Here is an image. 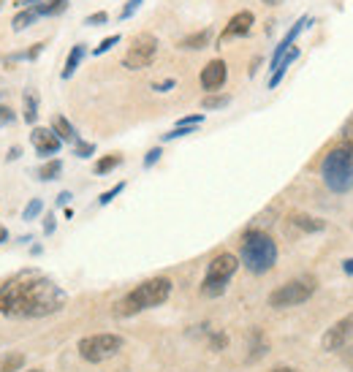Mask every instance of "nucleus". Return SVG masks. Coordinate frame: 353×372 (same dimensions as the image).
<instances>
[{"instance_id":"19","label":"nucleus","mask_w":353,"mask_h":372,"mask_svg":"<svg viewBox=\"0 0 353 372\" xmlns=\"http://www.w3.org/2000/svg\"><path fill=\"white\" fill-rule=\"evenodd\" d=\"M22 104H25V112H22L25 123H35V120H38V98H35L33 90H25V95H22Z\"/></svg>"},{"instance_id":"18","label":"nucleus","mask_w":353,"mask_h":372,"mask_svg":"<svg viewBox=\"0 0 353 372\" xmlns=\"http://www.w3.org/2000/svg\"><path fill=\"white\" fill-rule=\"evenodd\" d=\"M212 30H198V33H191L179 41V49H204L210 44Z\"/></svg>"},{"instance_id":"31","label":"nucleus","mask_w":353,"mask_h":372,"mask_svg":"<svg viewBox=\"0 0 353 372\" xmlns=\"http://www.w3.org/2000/svg\"><path fill=\"white\" fill-rule=\"evenodd\" d=\"M44 52V44H35L33 49H28V52H19V54H11L8 60H35L38 54Z\"/></svg>"},{"instance_id":"43","label":"nucleus","mask_w":353,"mask_h":372,"mask_svg":"<svg viewBox=\"0 0 353 372\" xmlns=\"http://www.w3.org/2000/svg\"><path fill=\"white\" fill-rule=\"evenodd\" d=\"M261 3H266V6H280L282 0H261Z\"/></svg>"},{"instance_id":"44","label":"nucleus","mask_w":353,"mask_h":372,"mask_svg":"<svg viewBox=\"0 0 353 372\" xmlns=\"http://www.w3.org/2000/svg\"><path fill=\"white\" fill-rule=\"evenodd\" d=\"M275 372H299V370H291V367H277Z\"/></svg>"},{"instance_id":"27","label":"nucleus","mask_w":353,"mask_h":372,"mask_svg":"<svg viewBox=\"0 0 353 372\" xmlns=\"http://www.w3.org/2000/svg\"><path fill=\"white\" fill-rule=\"evenodd\" d=\"M8 123H14V109L6 101V95H0V128Z\"/></svg>"},{"instance_id":"24","label":"nucleus","mask_w":353,"mask_h":372,"mask_svg":"<svg viewBox=\"0 0 353 372\" xmlns=\"http://www.w3.org/2000/svg\"><path fill=\"white\" fill-rule=\"evenodd\" d=\"M22 364H25V356L22 354L3 356V359H0V372H17Z\"/></svg>"},{"instance_id":"28","label":"nucleus","mask_w":353,"mask_h":372,"mask_svg":"<svg viewBox=\"0 0 353 372\" xmlns=\"http://www.w3.org/2000/svg\"><path fill=\"white\" fill-rule=\"evenodd\" d=\"M123 191H125V182H117L114 188H109L106 193H101V198H98V204H101V207H106V204H112V201H114L117 196L123 193Z\"/></svg>"},{"instance_id":"13","label":"nucleus","mask_w":353,"mask_h":372,"mask_svg":"<svg viewBox=\"0 0 353 372\" xmlns=\"http://www.w3.org/2000/svg\"><path fill=\"white\" fill-rule=\"evenodd\" d=\"M310 22H313V19H310V17H299V19H297V22H294V28H291V30H288V33L282 36L280 44L275 47V54H272V68H275V66L280 63V57H282V54H285V52H288V49H291V47H294V44H297V38H299V33H301V30H304V28H307V25H310Z\"/></svg>"},{"instance_id":"45","label":"nucleus","mask_w":353,"mask_h":372,"mask_svg":"<svg viewBox=\"0 0 353 372\" xmlns=\"http://www.w3.org/2000/svg\"><path fill=\"white\" fill-rule=\"evenodd\" d=\"M30 372H38V370H30Z\"/></svg>"},{"instance_id":"34","label":"nucleus","mask_w":353,"mask_h":372,"mask_svg":"<svg viewBox=\"0 0 353 372\" xmlns=\"http://www.w3.org/2000/svg\"><path fill=\"white\" fill-rule=\"evenodd\" d=\"M95 152V144H90V142H76V155L79 158H90Z\"/></svg>"},{"instance_id":"2","label":"nucleus","mask_w":353,"mask_h":372,"mask_svg":"<svg viewBox=\"0 0 353 372\" xmlns=\"http://www.w3.org/2000/svg\"><path fill=\"white\" fill-rule=\"evenodd\" d=\"M321 179L332 193L353 191V144L340 142L321 160Z\"/></svg>"},{"instance_id":"17","label":"nucleus","mask_w":353,"mask_h":372,"mask_svg":"<svg viewBox=\"0 0 353 372\" xmlns=\"http://www.w3.org/2000/svg\"><path fill=\"white\" fill-rule=\"evenodd\" d=\"M85 54H88V49H85V44H76V47L71 49L68 57H66V68H63V79H71V76H73V71L79 68V63L85 60Z\"/></svg>"},{"instance_id":"7","label":"nucleus","mask_w":353,"mask_h":372,"mask_svg":"<svg viewBox=\"0 0 353 372\" xmlns=\"http://www.w3.org/2000/svg\"><path fill=\"white\" fill-rule=\"evenodd\" d=\"M123 348V337L117 335H92L79 340V356L90 361V364H98V361H106Z\"/></svg>"},{"instance_id":"26","label":"nucleus","mask_w":353,"mask_h":372,"mask_svg":"<svg viewBox=\"0 0 353 372\" xmlns=\"http://www.w3.org/2000/svg\"><path fill=\"white\" fill-rule=\"evenodd\" d=\"M41 210H44V201H41V198H33V201L22 210V220H35V217L41 215Z\"/></svg>"},{"instance_id":"25","label":"nucleus","mask_w":353,"mask_h":372,"mask_svg":"<svg viewBox=\"0 0 353 372\" xmlns=\"http://www.w3.org/2000/svg\"><path fill=\"white\" fill-rule=\"evenodd\" d=\"M231 104V95H217V92H210L204 101H201V107L204 109H223Z\"/></svg>"},{"instance_id":"5","label":"nucleus","mask_w":353,"mask_h":372,"mask_svg":"<svg viewBox=\"0 0 353 372\" xmlns=\"http://www.w3.org/2000/svg\"><path fill=\"white\" fill-rule=\"evenodd\" d=\"M237 269H239V258L237 256H231V253L215 256L210 266H207V277L201 283V294L204 296H220L229 288V280L234 277Z\"/></svg>"},{"instance_id":"36","label":"nucleus","mask_w":353,"mask_h":372,"mask_svg":"<svg viewBox=\"0 0 353 372\" xmlns=\"http://www.w3.org/2000/svg\"><path fill=\"white\" fill-rule=\"evenodd\" d=\"M176 82L174 79H166V82H155V85H152V90H155V92H169V90L174 88Z\"/></svg>"},{"instance_id":"11","label":"nucleus","mask_w":353,"mask_h":372,"mask_svg":"<svg viewBox=\"0 0 353 372\" xmlns=\"http://www.w3.org/2000/svg\"><path fill=\"white\" fill-rule=\"evenodd\" d=\"M30 142H33L35 152L38 155H44V158H49V155H57L60 152V136L54 133L52 128H33V133H30Z\"/></svg>"},{"instance_id":"29","label":"nucleus","mask_w":353,"mask_h":372,"mask_svg":"<svg viewBox=\"0 0 353 372\" xmlns=\"http://www.w3.org/2000/svg\"><path fill=\"white\" fill-rule=\"evenodd\" d=\"M193 133V128H188V125H176L174 131H169V133H163V142H174V139H182V136H191Z\"/></svg>"},{"instance_id":"8","label":"nucleus","mask_w":353,"mask_h":372,"mask_svg":"<svg viewBox=\"0 0 353 372\" xmlns=\"http://www.w3.org/2000/svg\"><path fill=\"white\" fill-rule=\"evenodd\" d=\"M155 54H158V38L152 33H139L131 41V47L123 57V66L128 71H141L155 60Z\"/></svg>"},{"instance_id":"10","label":"nucleus","mask_w":353,"mask_h":372,"mask_svg":"<svg viewBox=\"0 0 353 372\" xmlns=\"http://www.w3.org/2000/svg\"><path fill=\"white\" fill-rule=\"evenodd\" d=\"M226 79H229V68H226L223 60H210V63L201 68V76H198L201 88L207 90V92H217V90L226 85Z\"/></svg>"},{"instance_id":"20","label":"nucleus","mask_w":353,"mask_h":372,"mask_svg":"<svg viewBox=\"0 0 353 372\" xmlns=\"http://www.w3.org/2000/svg\"><path fill=\"white\" fill-rule=\"evenodd\" d=\"M68 8V0H44L35 11H38V17H57V14H63Z\"/></svg>"},{"instance_id":"4","label":"nucleus","mask_w":353,"mask_h":372,"mask_svg":"<svg viewBox=\"0 0 353 372\" xmlns=\"http://www.w3.org/2000/svg\"><path fill=\"white\" fill-rule=\"evenodd\" d=\"M169 296H172V280H169V277H152V280H144L141 285H136V288L117 304V313H120V316H136L141 310H150V307L163 304Z\"/></svg>"},{"instance_id":"42","label":"nucleus","mask_w":353,"mask_h":372,"mask_svg":"<svg viewBox=\"0 0 353 372\" xmlns=\"http://www.w3.org/2000/svg\"><path fill=\"white\" fill-rule=\"evenodd\" d=\"M6 239H8V231H6V229H0V245H3Z\"/></svg>"},{"instance_id":"15","label":"nucleus","mask_w":353,"mask_h":372,"mask_svg":"<svg viewBox=\"0 0 353 372\" xmlns=\"http://www.w3.org/2000/svg\"><path fill=\"white\" fill-rule=\"evenodd\" d=\"M291 223H294L299 231H304V234H318V231L326 229V223H323L321 217H313V215H304V212L291 215Z\"/></svg>"},{"instance_id":"35","label":"nucleus","mask_w":353,"mask_h":372,"mask_svg":"<svg viewBox=\"0 0 353 372\" xmlns=\"http://www.w3.org/2000/svg\"><path fill=\"white\" fill-rule=\"evenodd\" d=\"M160 155H163V152H160V147H152V150L147 152V158H144V169H152V166L160 160Z\"/></svg>"},{"instance_id":"16","label":"nucleus","mask_w":353,"mask_h":372,"mask_svg":"<svg viewBox=\"0 0 353 372\" xmlns=\"http://www.w3.org/2000/svg\"><path fill=\"white\" fill-rule=\"evenodd\" d=\"M52 131L57 133V136H60V142H71V144L79 142V133L73 131V125H71L68 120L63 117V114H57V117L52 120Z\"/></svg>"},{"instance_id":"12","label":"nucleus","mask_w":353,"mask_h":372,"mask_svg":"<svg viewBox=\"0 0 353 372\" xmlns=\"http://www.w3.org/2000/svg\"><path fill=\"white\" fill-rule=\"evenodd\" d=\"M253 25H256L253 11H237V14L229 19V25H226V30H223L220 41H226V38H237V36H247V33L253 30Z\"/></svg>"},{"instance_id":"30","label":"nucleus","mask_w":353,"mask_h":372,"mask_svg":"<svg viewBox=\"0 0 353 372\" xmlns=\"http://www.w3.org/2000/svg\"><path fill=\"white\" fill-rule=\"evenodd\" d=\"M117 44H120V33H114V36L104 38V41H101V44H98V47H95V49H92V54H95V57H98V54L109 52V49H112V47H117Z\"/></svg>"},{"instance_id":"14","label":"nucleus","mask_w":353,"mask_h":372,"mask_svg":"<svg viewBox=\"0 0 353 372\" xmlns=\"http://www.w3.org/2000/svg\"><path fill=\"white\" fill-rule=\"evenodd\" d=\"M297 57H299V47L294 44V47H291V49H288V52L280 57V63H277V66L272 68V76H269V90H275L277 85H280L282 76H285V71H288V66H291V63H294Z\"/></svg>"},{"instance_id":"21","label":"nucleus","mask_w":353,"mask_h":372,"mask_svg":"<svg viewBox=\"0 0 353 372\" xmlns=\"http://www.w3.org/2000/svg\"><path fill=\"white\" fill-rule=\"evenodd\" d=\"M35 19H38V11L35 8H22L17 17H14V22H11V28L17 30V33H22L25 28H30Z\"/></svg>"},{"instance_id":"23","label":"nucleus","mask_w":353,"mask_h":372,"mask_svg":"<svg viewBox=\"0 0 353 372\" xmlns=\"http://www.w3.org/2000/svg\"><path fill=\"white\" fill-rule=\"evenodd\" d=\"M120 163H123V155H106V158H101L95 163V174H109V172L117 169Z\"/></svg>"},{"instance_id":"6","label":"nucleus","mask_w":353,"mask_h":372,"mask_svg":"<svg viewBox=\"0 0 353 372\" xmlns=\"http://www.w3.org/2000/svg\"><path fill=\"white\" fill-rule=\"evenodd\" d=\"M316 294V280L313 277H299V280H288L277 291L269 294V307L282 310V307H297L301 301H307Z\"/></svg>"},{"instance_id":"41","label":"nucleus","mask_w":353,"mask_h":372,"mask_svg":"<svg viewBox=\"0 0 353 372\" xmlns=\"http://www.w3.org/2000/svg\"><path fill=\"white\" fill-rule=\"evenodd\" d=\"M19 152H22L19 147H11V152H8V160H17V158H19Z\"/></svg>"},{"instance_id":"9","label":"nucleus","mask_w":353,"mask_h":372,"mask_svg":"<svg viewBox=\"0 0 353 372\" xmlns=\"http://www.w3.org/2000/svg\"><path fill=\"white\" fill-rule=\"evenodd\" d=\"M351 335H353V313H348L345 318H340L335 326L323 335L321 345H323V351H340V348L351 340Z\"/></svg>"},{"instance_id":"39","label":"nucleus","mask_w":353,"mask_h":372,"mask_svg":"<svg viewBox=\"0 0 353 372\" xmlns=\"http://www.w3.org/2000/svg\"><path fill=\"white\" fill-rule=\"evenodd\" d=\"M68 201H71V193H68V191H63V193L57 196V204H68Z\"/></svg>"},{"instance_id":"37","label":"nucleus","mask_w":353,"mask_h":372,"mask_svg":"<svg viewBox=\"0 0 353 372\" xmlns=\"http://www.w3.org/2000/svg\"><path fill=\"white\" fill-rule=\"evenodd\" d=\"M342 142H348L353 144V117L345 123V128H342Z\"/></svg>"},{"instance_id":"40","label":"nucleus","mask_w":353,"mask_h":372,"mask_svg":"<svg viewBox=\"0 0 353 372\" xmlns=\"http://www.w3.org/2000/svg\"><path fill=\"white\" fill-rule=\"evenodd\" d=\"M342 269H345V275H353V258L342 261Z\"/></svg>"},{"instance_id":"38","label":"nucleus","mask_w":353,"mask_h":372,"mask_svg":"<svg viewBox=\"0 0 353 372\" xmlns=\"http://www.w3.org/2000/svg\"><path fill=\"white\" fill-rule=\"evenodd\" d=\"M54 231V215H49L47 220H44V234H52Z\"/></svg>"},{"instance_id":"3","label":"nucleus","mask_w":353,"mask_h":372,"mask_svg":"<svg viewBox=\"0 0 353 372\" xmlns=\"http://www.w3.org/2000/svg\"><path fill=\"white\" fill-rule=\"evenodd\" d=\"M239 258L253 275H266L277 264V242L261 229H250L242 234L239 242Z\"/></svg>"},{"instance_id":"22","label":"nucleus","mask_w":353,"mask_h":372,"mask_svg":"<svg viewBox=\"0 0 353 372\" xmlns=\"http://www.w3.org/2000/svg\"><path fill=\"white\" fill-rule=\"evenodd\" d=\"M60 172H63V160H49V163H44L41 169H38V177L44 179V182H49V179H57L60 177Z\"/></svg>"},{"instance_id":"1","label":"nucleus","mask_w":353,"mask_h":372,"mask_svg":"<svg viewBox=\"0 0 353 372\" xmlns=\"http://www.w3.org/2000/svg\"><path fill=\"white\" fill-rule=\"evenodd\" d=\"M66 307L63 288L41 272H19L0 285V316L11 318H44Z\"/></svg>"},{"instance_id":"33","label":"nucleus","mask_w":353,"mask_h":372,"mask_svg":"<svg viewBox=\"0 0 353 372\" xmlns=\"http://www.w3.org/2000/svg\"><path fill=\"white\" fill-rule=\"evenodd\" d=\"M106 22H109V14L106 11H95V14H90L85 19V25H90V28H98V25H106Z\"/></svg>"},{"instance_id":"32","label":"nucleus","mask_w":353,"mask_h":372,"mask_svg":"<svg viewBox=\"0 0 353 372\" xmlns=\"http://www.w3.org/2000/svg\"><path fill=\"white\" fill-rule=\"evenodd\" d=\"M141 3H144V0H128V3H125V8H123V11H120V19H123V22H125V19H131V17H133V14L139 11V6H141Z\"/></svg>"},{"instance_id":"46","label":"nucleus","mask_w":353,"mask_h":372,"mask_svg":"<svg viewBox=\"0 0 353 372\" xmlns=\"http://www.w3.org/2000/svg\"><path fill=\"white\" fill-rule=\"evenodd\" d=\"M0 8H3V3H0Z\"/></svg>"}]
</instances>
